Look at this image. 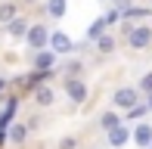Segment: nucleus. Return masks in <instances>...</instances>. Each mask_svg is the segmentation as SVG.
<instances>
[{
  "label": "nucleus",
  "mask_w": 152,
  "mask_h": 149,
  "mask_svg": "<svg viewBox=\"0 0 152 149\" xmlns=\"http://www.w3.org/2000/svg\"><path fill=\"white\" fill-rule=\"evenodd\" d=\"M121 34L130 50H149L152 47V25L146 22H121Z\"/></svg>",
  "instance_id": "f257e3e1"
},
{
  "label": "nucleus",
  "mask_w": 152,
  "mask_h": 149,
  "mask_svg": "<svg viewBox=\"0 0 152 149\" xmlns=\"http://www.w3.org/2000/svg\"><path fill=\"white\" fill-rule=\"evenodd\" d=\"M25 44H28V53L31 50H44L47 40H50V28L44 22H28V31H25Z\"/></svg>",
  "instance_id": "f03ea898"
},
{
  "label": "nucleus",
  "mask_w": 152,
  "mask_h": 149,
  "mask_svg": "<svg viewBox=\"0 0 152 149\" xmlns=\"http://www.w3.org/2000/svg\"><path fill=\"white\" fill-rule=\"evenodd\" d=\"M56 62H59V56L50 50V47H44V50H31L28 53V65L34 72H53L56 69Z\"/></svg>",
  "instance_id": "7ed1b4c3"
},
{
  "label": "nucleus",
  "mask_w": 152,
  "mask_h": 149,
  "mask_svg": "<svg viewBox=\"0 0 152 149\" xmlns=\"http://www.w3.org/2000/svg\"><path fill=\"white\" fill-rule=\"evenodd\" d=\"M140 103V90L137 87H118V90L112 93V109H118V112H127L130 106H137Z\"/></svg>",
  "instance_id": "20e7f679"
},
{
  "label": "nucleus",
  "mask_w": 152,
  "mask_h": 149,
  "mask_svg": "<svg viewBox=\"0 0 152 149\" xmlns=\"http://www.w3.org/2000/svg\"><path fill=\"white\" fill-rule=\"evenodd\" d=\"M47 47H50L56 56H68V53H75V40H72V34H65L62 28L50 31V40H47Z\"/></svg>",
  "instance_id": "39448f33"
},
{
  "label": "nucleus",
  "mask_w": 152,
  "mask_h": 149,
  "mask_svg": "<svg viewBox=\"0 0 152 149\" xmlns=\"http://www.w3.org/2000/svg\"><path fill=\"white\" fill-rule=\"evenodd\" d=\"M106 143H109V149L127 146V143H130V124H127V121H121V124H115L112 131H106Z\"/></svg>",
  "instance_id": "423d86ee"
},
{
  "label": "nucleus",
  "mask_w": 152,
  "mask_h": 149,
  "mask_svg": "<svg viewBox=\"0 0 152 149\" xmlns=\"http://www.w3.org/2000/svg\"><path fill=\"white\" fill-rule=\"evenodd\" d=\"M31 99H34V106L37 109H50L53 103H56V90H53V84H37V87H31Z\"/></svg>",
  "instance_id": "0eeeda50"
},
{
  "label": "nucleus",
  "mask_w": 152,
  "mask_h": 149,
  "mask_svg": "<svg viewBox=\"0 0 152 149\" xmlns=\"http://www.w3.org/2000/svg\"><path fill=\"white\" fill-rule=\"evenodd\" d=\"M65 96L72 99L75 106L87 103V84H84L81 78H65Z\"/></svg>",
  "instance_id": "6e6552de"
},
{
  "label": "nucleus",
  "mask_w": 152,
  "mask_h": 149,
  "mask_svg": "<svg viewBox=\"0 0 152 149\" xmlns=\"http://www.w3.org/2000/svg\"><path fill=\"white\" fill-rule=\"evenodd\" d=\"M130 140H134L140 149H146L152 143V121H137V124L130 127Z\"/></svg>",
  "instance_id": "1a4fd4ad"
},
{
  "label": "nucleus",
  "mask_w": 152,
  "mask_h": 149,
  "mask_svg": "<svg viewBox=\"0 0 152 149\" xmlns=\"http://www.w3.org/2000/svg\"><path fill=\"white\" fill-rule=\"evenodd\" d=\"M28 134H31V131H28V124H25V121H12L6 137H10V143H12V146H22L25 140H28Z\"/></svg>",
  "instance_id": "9d476101"
},
{
  "label": "nucleus",
  "mask_w": 152,
  "mask_h": 149,
  "mask_svg": "<svg viewBox=\"0 0 152 149\" xmlns=\"http://www.w3.org/2000/svg\"><path fill=\"white\" fill-rule=\"evenodd\" d=\"M25 31H28V22H25L22 16H16V19H10V22H6V34L10 37H25Z\"/></svg>",
  "instance_id": "9b49d317"
},
{
  "label": "nucleus",
  "mask_w": 152,
  "mask_h": 149,
  "mask_svg": "<svg viewBox=\"0 0 152 149\" xmlns=\"http://www.w3.org/2000/svg\"><path fill=\"white\" fill-rule=\"evenodd\" d=\"M109 25H112V22H109L106 16L93 19V22H90V28H87V40H96L99 34H106V31H109Z\"/></svg>",
  "instance_id": "f8f14e48"
},
{
  "label": "nucleus",
  "mask_w": 152,
  "mask_h": 149,
  "mask_svg": "<svg viewBox=\"0 0 152 149\" xmlns=\"http://www.w3.org/2000/svg\"><path fill=\"white\" fill-rule=\"evenodd\" d=\"M115 124H121V115H118V109H106L99 115V127L102 131H112Z\"/></svg>",
  "instance_id": "ddd939ff"
},
{
  "label": "nucleus",
  "mask_w": 152,
  "mask_h": 149,
  "mask_svg": "<svg viewBox=\"0 0 152 149\" xmlns=\"http://www.w3.org/2000/svg\"><path fill=\"white\" fill-rule=\"evenodd\" d=\"M146 112H149V109H146V99H140L137 106H130V109L124 112L121 121H127V124H130V121H143V115H146Z\"/></svg>",
  "instance_id": "4468645a"
},
{
  "label": "nucleus",
  "mask_w": 152,
  "mask_h": 149,
  "mask_svg": "<svg viewBox=\"0 0 152 149\" xmlns=\"http://www.w3.org/2000/svg\"><path fill=\"white\" fill-rule=\"evenodd\" d=\"M68 9V0H47V16L50 19H62Z\"/></svg>",
  "instance_id": "2eb2a0df"
},
{
  "label": "nucleus",
  "mask_w": 152,
  "mask_h": 149,
  "mask_svg": "<svg viewBox=\"0 0 152 149\" xmlns=\"http://www.w3.org/2000/svg\"><path fill=\"white\" fill-rule=\"evenodd\" d=\"M93 44H96V50H99V53H115V37L109 34V31H106V34H99Z\"/></svg>",
  "instance_id": "dca6fc26"
},
{
  "label": "nucleus",
  "mask_w": 152,
  "mask_h": 149,
  "mask_svg": "<svg viewBox=\"0 0 152 149\" xmlns=\"http://www.w3.org/2000/svg\"><path fill=\"white\" fill-rule=\"evenodd\" d=\"M10 19H16V3H0V22H10Z\"/></svg>",
  "instance_id": "f3484780"
},
{
  "label": "nucleus",
  "mask_w": 152,
  "mask_h": 149,
  "mask_svg": "<svg viewBox=\"0 0 152 149\" xmlns=\"http://www.w3.org/2000/svg\"><path fill=\"white\" fill-rule=\"evenodd\" d=\"M137 90H140V93H146V96L152 93V72H146V74L140 78V84H137Z\"/></svg>",
  "instance_id": "a211bd4d"
},
{
  "label": "nucleus",
  "mask_w": 152,
  "mask_h": 149,
  "mask_svg": "<svg viewBox=\"0 0 152 149\" xmlns=\"http://www.w3.org/2000/svg\"><path fill=\"white\" fill-rule=\"evenodd\" d=\"M75 146H78V140H75V137H62V140H59V149H75Z\"/></svg>",
  "instance_id": "6ab92c4d"
},
{
  "label": "nucleus",
  "mask_w": 152,
  "mask_h": 149,
  "mask_svg": "<svg viewBox=\"0 0 152 149\" xmlns=\"http://www.w3.org/2000/svg\"><path fill=\"white\" fill-rule=\"evenodd\" d=\"M6 87H10V78H6V74H0V93H6Z\"/></svg>",
  "instance_id": "aec40b11"
},
{
  "label": "nucleus",
  "mask_w": 152,
  "mask_h": 149,
  "mask_svg": "<svg viewBox=\"0 0 152 149\" xmlns=\"http://www.w3.org/2000/svg\"><path fill=\"white\" fill-rule=\"evenodd\" d=\"M146 109L152 112V93H149V96H146Z\"/></svg>",
  "instance_id": "412c9836"
},
{
  "label": "nucleus",
  "mask_w": 152,
  "mask_h": 149,
  "mask_svg": "<svg viewBox=\"0 0 152 149\" xmlns=\"http://www.w3.org/2000/svg\"><path fill=\"white\" fill-rule=\"evenodd\" d=\"M22 3H28V6H31V3H37V0H22Z\"/></svg>",
  "instance_id": "4be33fe9"
},
{
  "label": "nucleus",
  "mask_w": 152,
  "mask_h": 149,
  "mask_svg": "<svg viewBox=\"0 0 152 149\" xmlns=\"http://www.w3.org/2000/svg\"><path fill=\"white\" fill-rule=\"evenodd\" d=\"M99 3H109V0H99Z\"/></svg>",
  "instance_id": "5701e85b"
},
{
  "label": "nucleus",
  "mask_w": 152,
  "mask_h": 149,
  "mask_svg": "<svg viewBox=\"0 0 152 149\" xmlns=\"http://www.w3.org/2000/svg\"><path fill=\"white\" fill-rule=\"evenodd\" d=\"M146 149H152V143H149V146H146Z\"/></svg>",
  "instance_id": "b1692460"
},
{
  "label": "nucleus",
  "mask_w": 152,
  "mask_h": 149,
  "mask_svg": "<svg viewBox=\"0 0 152 149\" xmlns=\"http://www.w3.org/2000/svg\"><path fill=\"white\" fill-rule=\"evenodd\" d=\"M149 3H152V0H149Z\"/></svg>",
  "instance_id": "393cba45"
}]
</instances>
